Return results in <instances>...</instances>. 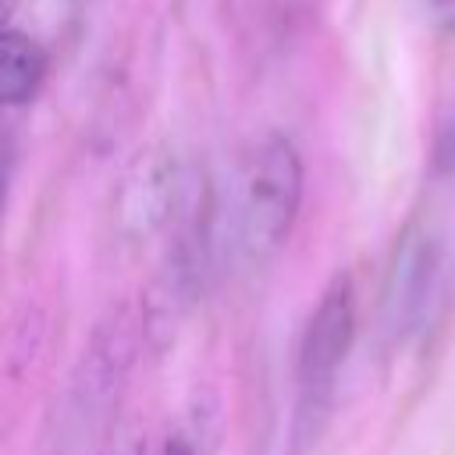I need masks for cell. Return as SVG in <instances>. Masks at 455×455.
I'll return each mask as SVG.
<instances>
[{"label": "cell", "mask_w": 455, "mask_h": 455, "mask_svg": "<svg viewBox=\"0 0 455 455\" xmlns=\"http://www.w3.org/2000/svg\"><path fill=\"white\" fill-rule=\"evenodd\" d=\"M306 167L299 146L274 132L263 135L238 164L224 199V245L242 267L270 263L302 210Z\"/></svg>", "instance_id": "1"}, {"label": "cell", "mask_w": 455, "mask_h": 455, "mask_svg": "<svg viewBox=\"0 0 455 455\" xmlns=\"http://www.w3.org/2000/svg\"><path fill=\"white\" fill-rule=\"evenodd\" d=\"M352 341H355V291L348 277H334L323 288L299 338L295 416H291V444H288L291 455H306L323 434V423L334 405V384L352 352Z\"/></svg>", "instance_id": "2"}, {"label": "cell", "mask_w": 455, "mask_h": 455, "mask_svg": "<svg viewBox=\"0 0 455 455\" xmlns=\"http://www.w3.org/2000/svg\"><path fill=\"white\" fill-rule=\"evenodd\" d=\"M139 338H142V327L135 309L128 306L110 309L89 334L75 363V373L68 380V398L60 416V430L71 444L96 437L110 423V412L117 409L128 387V377L139 355Z\"/></svg>", "instance_id": "3"}, {"label": "cell", "mask_w": 455, "mask_h": 455, "mask_svg": "<svg viewBox=\"0 0 455 455\" xmlns=\"http://www.w3.org/2000/svg\"><path fill=\"white\" fill-rule=\"evenodd\" d=\"M448 288V252L444 238L430 224H409L387 259L380 284V327L391 341L419 338Z\"/></svg>", "instance_id": "4"}, {"label": "cell", "mask_w": 455, "mask_h": 455, "mask_svg": "<svg viewBox=\"0 0 455 455\" xmlns=\"http://www.w3.org/2000/svg\"><path fill=\"white\" fill-rule=\"evenodd\" d=\"M185 181L188 178L181 174L171 149L153 146L139 153L117 192V231L128 242H146L167 224H174Z\"/></svg>", "instance_id": "5"}, {"label": "cell", "mask_w": 455, "mask_h": 455, "mask_svg": "<svg viewBox=\"0 0 455 455\" xmlns=\"http://www.w3.org/2000/svg\"><path fill=\"white\" fill-rule=\"evenodd\" d=\"M46 68H50V57L39 39H32L28 32H18V28H4V36H0V100L7 107L28 103L39 92Z\"/></svg>", "instance_id": "6"}, {"label": "cell", "mask_w": 455, "mask_h": 455, "mask_svg": "<svg viewBox=\"0 0 455 455\" xmlns=\"http://www.w3.org/2000/svg\"><path fill=\"white\" fill-rule=\"evenodd\" d=\"M160 455H206V416H192L164 437Z\"/></svg>", "instance_id": "7"}, {"label": "cell", "mask_w": 455, "mask_h": 455, "mask_svg": "<svg viewBox=\"0 0 455 455\" xmlns=\"http://www.w3.org/2000/svg\"><path fill=\"white\" fill-rule=\"evenodd\" d=\"M434 171L455 178V103L448 107L434 135Z\"/></svg>", "instance_id": "8"}, {"label": "cell", "mask_w": 455, "mask_h": 455, "mask_svg": "<svg viewBox=\"0 0 455 455\" xmlns=\"http://www.w3.org/2000/svg\"><path fill=\"white\" fill-rule=\"evenodd\" d=\"M92 455H146V444L132 430H114V437H107L100 448H92Z\"/></svg>", "instance_id": "9"}, {"label": "cell", "mask_w": 455, "mask_h": 455, "mask_svg": "<svg viewBox=\"0 0 455 455\" xmlns=\"http://www.w3.org/2000/svg\"><path fill=\"white\" fill-rule=\"evenodd\" d=\"M427 4H430V14L437 25L455 28V0H427Z\"/></svg>", "instance_id": "10"}, {"label": "cell", "mask_w": 455, "mask_h": 455, "mask_svg": "<svg viewBox=\"0 0 455 455\" xmlns=\"http://www.w3.org/2000/svg\"><path fill=\"white\" fill-rule=\"evenodd\" d=\"M309 4H313V0H274V14H277L281 21H291V18L306 14Z\"/></svg>", "instance_id": "11"}, {"label": "cell", "mask_w": 455, "mask_h": 455, "mask_svg": "<svg viewBox=\"0 0 455 455\" xmlns=\"http://www.w3.org/2000/svg\"><path fill=\"white\" fill-rule=\"evenodd\" d=\"M14 7H18V0H4V11L7 14H14Z\"/></svg>", "instance_id": "12"}]
</instances>
